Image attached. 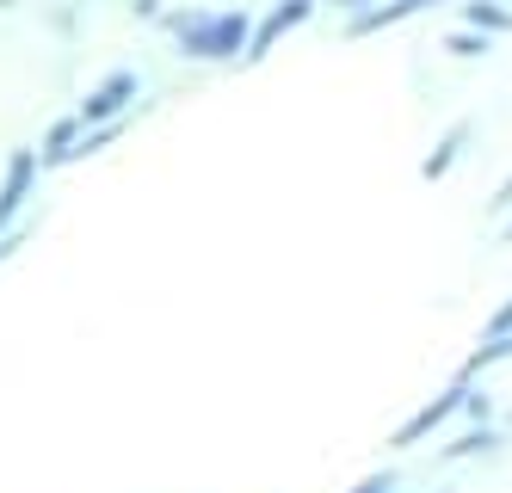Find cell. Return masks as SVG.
I'll return each mask as SVG.
<instances>
[{
    "label": "cell",
    "instance_id": "obj_1",
    "mask_svg": "<svg viewBox=\"0 0 512 493\" xmlns=\"http://www.w3.org/2000/svg\"><path fill=\"white\" fill-rule=\"evenodd\" d=\"M167 31L179 37V56H192V62H235L247 50V13H173Z\"/></svg>",
    "mask_w": 512,
    "mask_h": 493
},
{
    "label": "cell",
    "instance_id": "obj_2",
    "mask_svg": "<svg viewBox=\"0 0 512 493\" xmlns=\"http://www.w3.org/2000/svg\"><path fill=\"white\" fill-rule=\"evenodd\" d=\"M315 7H321V0H278V7H272L260 25H253V31H247L241 62H266V56L278 50V37H284V31H297L303 19H315Z\"/></svg>",
    "mask_w": 512,
    "mask_h": 493
},
{
    "label": "cell",
    "instance_id": "obj_3",
    "mask_svg": "<svg viewBox=\"0 0 512 493\" xmlns=\"http://www.w3.org/2000/svg\"><path fill=\"white\" fill-rule=\"evenodd\" d=\"M136 93H142V81H136L130 68H118V74H105V81L81 99L75 118H81V124H118L124 111H130V99H136Z\"/></svg>",
    "mask_w": 512,
    "mask_h": 493
},
{
    "label": "cell",
    "instance_id": "obj_4",
    "mask_svg": "<svg viewBox=\"0 0 512 493\" xmlns=\"http://www.w3.org/2000/svg\"><path fill=\"white\" fill-rule=\"evenodd\" d=\"M463 395H469V383H451L445 395H432V401H426V407L414 413V420H408V426H395V432H389V450H414L420 438H432V432H438V426H445V420H451V413L463 407Z\"/></svg>",
    "mask_w": 512,
    "mask_h": 493
},
{
    "label": "cell",
    "instance_id": "obj_5",
    "mask_svg": "<svg viewBox=\"0 0 512 493\" xmlns=\"http://www.w3.org/2000/svg\"><path fill=\"white\" fill-rule=\"evenodd\" d=\"M31 185H38V155H31V148H19V155L7 161V179H0V229H7V222L25 210Z\"/></svg>",
    "mask_w": 512,
    "mask_h": 493
},
{
    "label": "cell",
    "instance_id": "obj_6",
    "mask_svg": "<svg viewBox=\"0 0 512 493\" xmlns=\"http://www.w3.org/2000/svg\"><path fill=\"white\" fill-rule=\"evenodd\" d=\"M426 7H438V0H383V7H364L358 19H346V37H371V31H389V25L414 19V13H426Z\"/></svg>",
    "mask_w": 512,
    "mask_h": 493
},
{
    "label": "cell",
    "instance_id": "obj_7",
    "mask_svg": "<svg viewBox=\"0 0 512 493\" xmlns=\"http://www.w3.org/2000/svg\"><path fill=\"white\" fill-rule=\"evenodd\" d=\"M469 136H475V124H469V118H463V124H451L445 136H438V148H432V155L420 161V179H426V185H438V179H445V173L457 167V155L469 148Z\"/></svg>",
    "mask_w": 512,
    "mask_h": 493
},
{
    "label": "cell",
    "instance_id": "obj_8",
    "mask_svg": "<svg viewBox=\"0 0 512 493\" xmlns=\"http://www.w3.org/2000/svg\"><path fill=\"white\" fill-rule=\"evenodd\" d=\"M463 31H512V7L506 0H463Z\"/></svg>",
    "mask_w": 512,
    "mask_h": 493
},
{
    "label": "cell",
    "instance_id": "obj_9",
    "mask_svg": "<svg viewBox=\"0 0 512 493\" xmlns=\"http://www.w3.org/2000/svg\"><path fill=\"white\" fill-rule=\"evenodd\" d=\"M506 358H512V333H506V339H482V346H475V352L463 358L457 383H475V376H482V370H494V364H506Z\"/></svg>",
    "mask_w": 512,
    "mask_h": 493
},
{
    "label": "cell",
    "instance_id": "obj_10",
    "mask_svg": "<svg viewBox=\"0 0 512 493\" xmlns=\"http://www.w3.org/2000/svg\"><path fill=\"white\" fill-rule=\"evenodd\" d=\"M81 118H62V124H50V136H44V155L38 161H50V167H62L68 155H75V142H81Z\"/></svg>",
    "mask_w": 512,
    "mask_h": 493
},
{
    "label": "cell",
    "instance_id": "obj_11",
    "mask_svg": "<svg viewBox=\"0 0 512 493\" xmlns=\"http://www.w3.org/2000/svg\"><path fill=\"white\" fill-rule=\"evenodd\" d=\"M494 450V432H463L457 444H445V463H457V457H488Z\"/></svg>",
    "mask_w": 512,
    "mask_h": 493
},
{
    "label": "cell",
    "instance_id": "obj_12",
    "mask_svg": "<svg viewBox=\"0 0 512 493\" xmlns=\"http://www.w3.org/2000/svg\"><path fill=\"white\" fill-rule=\"evenodd\" d=\"M445 50L463 56V62H475V56H488V37H482V31H451V37H445Z\"/></svg>",
    "mask_w": 512,
    "mask_h": 493
},
{
    "label": "cell",
    "instance_id": "obj_13",
    "mask_svg": "<svg viewBox=\"0 0 512 493\" xmlns=\"http://www.w3.org/2000/svg\"><path fill=\"white\" fill-rule=\"evenodd\" d=\"M512 333V302H500V309L488 315V327H482V339H506Z\"/></svg>",
    "mask_w": 512,
    "mask_h": 493
},
{
    "label": "cell",
    "instance_id": "obj_14",
    "mask_svg": "<svg viewBox=\"0 0 512 493\" xmlns=\"http://www.w3.org/2000/svg\"><path fill=\"white\" fill-rule=\"evenodd\" d=\"M352 493H395V475H371V481H358Z\"/></svg>",
    "mask_w": 512,
    "mask_h": 493
},
{
    "label": "cell",
    "instance_id": "obj_15",
    "mask_svg": "<svg viewBox=\"0 0 512 493\" xmlns=\"http://www.w3.org/2000/svg\"><path fill=\"white\" fill-rule=\"evenodd\" d=\"M488 210H494V216H500V210H512V179H500V192H494V204H488Z\"/></svg>",
    "mask_w": 512,
    "mask_h": 493
},
{
    "label": "cell",
    "instance_id": "obj_16",
    "mask_svg": "<svg viewBox=\"0 0 512 493\" xmlns=\"http://www.w3.org/2000/svg\"><path fill=\"white\" fill-rule=\"evenodd\" d=\"M334 7H340V13H352V19H358V13H364V0H334Z\"/></svg>",
    "mask_w": 512,
    "mask_h": 493
},
{
    "label": "cell",
    "instance_id": "obj_17",
    "mask_svg": "<svg viewBox=\"0 0 512 493\" xmlns=\"http://www.w3.org/2000/svg\"><path fill=\"white\" fill-rule=\"evenodd\" d=\"M506 247H512V222H506Z\"/></svg>",
    "mask_w": 512,
    "mask_h": 493
},
{
    "label": "cell",
    "instance_id": "obj_18",
    "mask_svg": "<svg viewBox=\"0 0 512 493\" xmlns=\"http://www.w3.org/2000/svg\"><path fill=\"white\" fill-rule=\"evenodd\" d=\"M0 7H13V0H0Z\"/></svg>",
    "mask_w": 512,
    "mask_h": 493
}]
</instances>
